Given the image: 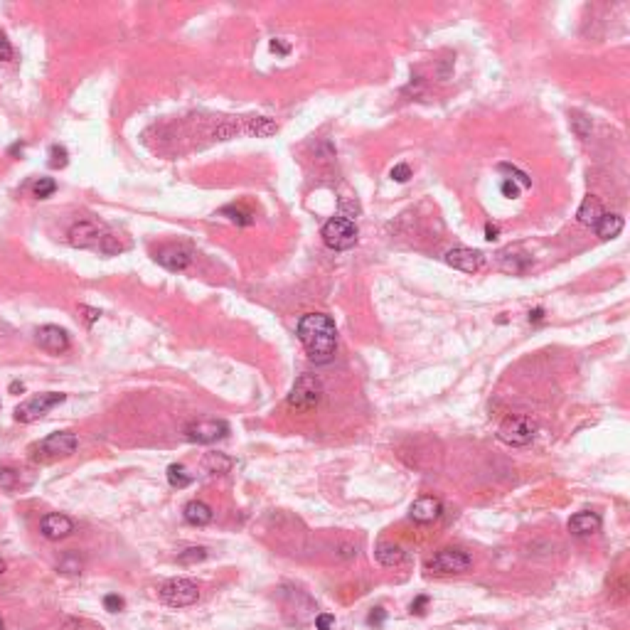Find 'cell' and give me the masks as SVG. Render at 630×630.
Returning <instances> with one entry per match:
<instances>
[{"instance_id": "obj_1", "label": "cell", "mask_w": 630, "mask_h": 630, "mask_svg": "<svg viewBox=\"0 0 630 630\" xmlns=\"http://www.w3.org/2000/svg\"><path fill=\"white\" fill-rule=\"evenodd\" d=\"M298 340L306 348L308 357L315 365H325L333 360L335 348H338V330L330 315L323 313H308L298 320Z\"/></svg>"}, {"instance_id": "obj_2", "label": "cell", "mask_w": 630, "mask_h": 630, "mask_svg": "<svg viewBox=\"0 0 630 630\" xmlns=\"http://www.w3.org/2000/svg\"><path fill=\"white\" fill-rule=\"evenodd\" d=\"M323 399V382L315 374H301L288 394V406L296 411H311Z\"/></svg>"}, {"instance_id": "obj_3", "label": "cell", "mask_w": 630, "mask_h": 630, "mask_svg": "<svg viewBox=\"0 0 630 630\" xmlns=\"http://www.w3.org/2000/svg\"><path fill=\"white\" fill-rule=\"evenodd\" d=\"M357 224L348 217H333L323 227V241L335 251H348L357 244Z\"/></svg>"}, {"instance_id": "obj_4", "label": "cell", "mask_w": 630, "mask_h": 630, "mask_svg": "<svg viewBox=\"0 0 630 630\" xmlns=\"http://www.w3.org/2000/svg\"><path fill=\"white\" fill-rule=\"evenodd\" d=\"M160 598L173 608H185L197 603L200 588L197 583L190 581V578H170V581H165L163 586H160Z\"/></svg>"}, {"instance_id": "obj_5", "label": "cell", "mask_w": 630, "mask_h": 630, "mask_svg": "<svg viewBox=\"0 0 630 630\" xmlns=\"http://www.w3.org/2000/svg\"><path fill=\"white\" fill-rule=\"evenodd\" d=\"M537 436V423L527 416H510L500 423L498 428V438L508 446H527L532 443Z\"/></svg>"}, {"instance_id": "obj_6", "label": "cell", "mask_w": 630, "mask_h": 630, "mask_svg": "<svg viewBox=\"0 0 630 630\" xmlns=\"http://www.w3.org/2000/svg\"><path fill=\"white\" fill-rule=\"evenodd\" d=\"M62 401H64V394H59V391H45V394H38L15 409V421L33 423V421L42 419L50 409H55V406L62 404Z\"/></svg>"}, {"instance_id": "obj_7", "label": "cell", "mask_w": 630, "mask_h": 630, "mask_svg": "<svg viewBox=\"0 0 630 630\" xmlns=\"http://www.w3.org/2000/svg\"><path fill=\"white\" fill-rule=\"evenodd\" d=\"M473 564L471 554L463 549H441L438 554H433V559H428L426 569L433 574H463Z\"/></svg>"}, {"instance_id": "obj_8", "label": "cell", "mask_w": 630, "mask_h": 630, "mask_svg": "<svg viewBox=\"0 0 630 630\" xmlns=\"http://www.w3.org/2000/svg\"><path fill=\"white\" fill-rule=\"evenodd\" d=\"M229 433V423L222 419H200L185 428V436L193 443H217Z\"/></svg>"}, {"instance_id": "obj_9", "label": "cell", "mask_w": 630, "mask_h": 630, "mask_svg": "<svg viewBox=\"0 0 630 630\" xmlns=\"http://www.w3.org/2000/svg\"><path fill=\"white\" fill-rule=\"evenodd\" d=\"M104 227L94 219H81L76 224H71L69 229V244L71 246H79V249H89V246H99L101 236H104Z\"/></svg>"}, {"instance_id": "obj_10", "label": "cell", "mask_w": 630, "mask_h": 630, "mask_svg": "<svg viewBox=\"0 0 630 630\" xmlns=\"http://www.w3.org/2000/svg\"><path fill=\"white\" fill-rule=\"evenodd\" d=\"M40 451L50 458H59V456H71L76 451V436L69 431H57L50 433L45 441H40Z\"/></svg>"}, {"instance_id": "obj_11", "label": "cell", "mask_w": 630, "mask_h": 630, "mask_svg": "<svg viewBox=\"0 0 630 630\" xmlns=\"http://www.w3.org/2000/svg\"><path fill=\"white\" fill-rule=\"evenodd\" d=\"M483 261H485V256L480 254V251H475V249H468V246H456V249H451L446 254L448 266L458 268V271H463V273L480 271Z\"/></svg>"}, {"instance_id": "obj_12", "label": "cell", "mask_w": 630, "mask_h": 630, "mask_svg": "<svg viewBox=\"0 0 630 630\" xmlns=\"http://www.w3.org/2000/svg\"><path fill=\"white\" fill-rule=\"evenodd\" d=\"M38 345L52 355L67 353V350H69V335H67L59 325H42V328L38 330Z\"/></svg>"}, {"instance_id": "obj_13", "label": "cell", "mask_w": 630, "mask_h": 630, "mask_svg": "<svg viewBox=\"0 0 630 630\" xmlns=\"http://www.w3.org/2000/svg\"><path fill=\"white\" fill-rule=\"evenodd\" d=\"M441 512H443L441 500L431 498V495H423V498L414 500V505H411L409 510V517L414 520L416 525H431L441 517Z\"/></svg>"}, {"instance_id": "obj_14", "label": "cell", "mask_w": 630, "mask_h": 630, "mask_svg": "<svg viewBox=\"0 0 630 630\" xmlns=\"http://www.w3.org/2000/svg\"><path fill=\"white\" fill-rule=\"evenodd\" d=\"M156 261L163 268H168V271H185L190 266V261H193V256H190V251L185 246L170 244L156 251Z\"/></svg>"}, {"instance_id": "obj_15", "label": "cell", "mask_w": 630, "mask_h": 630, "mask_svg": "<svg viewBox=\"0 0 630 630\" xmlns=\"http://www.w3.org/2000/svg\"><path fill=\"white\" fill-rule=\"evenodd\" d=\"M40 532H42V537H47V539H64V537H69L71 532H74V522H71L67 515H59V512H52V515H45L42 522H40Z\"/></svg>"}, {"instance_id": "obj_16", "label": "cell", "mask_w": 630, "mask_h": 630, "mask_svg": "<svg viewBox=\"0 0 630 630\" xmlns=\"http://www.w3.org/2000/svg\"><path fill=\"white\" fill-rule=\"evenodd\" d=\"M598 529H601V517H598L596 512H588V510L576 512L574 517L569 520V532L574 537H588Z\"/></svg>"}, {"instance_id": "obj_17", "label": "cell", "mask_w": 630, "mask_h": 630, "mask_svg": "<svg viewBox=\"0 0 630 630\" xmlns=\"http://www.w3.org/2000/svg\"><path fill=\"white\" fill-rule=\"evenodd\" d=\"M185 515V522L195 525V527H205L212 522V517H214V512H212V508L207 503H202V500H193V503L185 505L183 510Z\"/></svg>"}, {"instance_id": "obj_18", "label": "cell", "mask_w": 630, "mask_h": 630, "mask_svg": "<svg viewBox=\"0 0 630 630\" xmlns=\"http://www.w3.org/2000/svg\"><path fill=\"white\" fill-rule=\"evenodd\" d=\"M374 559L379 561L382 566H399V564H404L406 554L399 544L382 542V544H377V549H374Z\"/></svg>"}, {"instance_id": "obj_19", "label": "cell", "mask_w": 630, "mask_h": 630, "mask_svg": "<svg viewBox=\"0 0 630 630\" xmlns=\"http://www.w3.org/2000/svg\"><path fill=\"white\" fill-rule=\"evenodd\" d=\"M603 214H606V212H603L601 202H598L596 197H591V195H588V197L583 200L581 207H578V212H576L578 222H581L583 227H596V224H598V219H601Z\"/></svg>"}, {"instance_id": "obj_20", "label": "cell", "mask_w": 630, "mask_h": 630, "mask_svg": "<svg viewBox=\"0 0 630 630\" xmlns=\"http://www.w3.org/2000/svg\"><path fill=\"white\" fill-rule=\"evenodd\" d=\"M231 466H234V461L229 456H224V453H207L202 458V468L210 475H224L231 471Z\"/></svg>"}, {"instance_id": "obj_21", "label": "cell", "mask_w": 630, "mask_h": 630, "mask_svg": "<svg viewBox=\"0 0 630 630\" xmlns=\"http://www.w3.org/2000/svg\"><path fill=\"white\" fill-rule=\"evenodd\" d=\"M596 229V234L601 236V239H611V236H618L623 229V217L618 214H603L601 219H598V224L593 227Z\"/></svg>"}, {"instance_id": "obj_22", "label": "cell", "mask_w": 630, "mask_h": 630, "mask_svg": "<svg viewBox=\"0 0 630 630\" xmlns=\"http://www.w3.org/2000/svg\"><path fill=\"white\" fill-rule=\"evenodd\" d=\"M529 256L525 254H512V251H505V254H500V268L503 271H510V273H522L527 271V266H529Z\"/></svg>"}, {"instance_id": "obj_23", "label": "cell", "mask_w": 630, "mask_h": 630, "mask_svg": "<svg viewBox=\"0 0 630 630\" xmlns=\"http://www.w3.org/2000/svg\"><path fill=\"white\" fill-rule=\"evenodd\" d=\"M168 483L173 485V488L183 490V488H188V485L193 483V475L188 473V468H185V466L173 463V466H168Z\"/></svg>"}, {"instance_id": "obj_24", "label": "cell", "mask_w": 630, "mask_h": 630, "mask_svg": "<svg viewBox=\"0 0 630 630\" xmlns=\"http://www.w3.org/2000/svg\"><path fill=\"white\" fill-rule=\"evenodd\" d=\"M249 131L254 133V136H259V138H268V136H273V133L278 131V126H276V121H271V118L259 116V118H254V121L249 123Z\"/></svg>"}, {"instance_id": "obj_25", "label": "cell", "mask_w": 630, "mask_h": 630, "mask_svg": "<svg viewBox=\"0 0 630 630\" xmlns=\"http://www.w3.org/2000/svg\"><path fill=\"white\" fill-rule=\"evenodd\" d=\"M81 569H84V561L79 559L76 554H67L59 559V564H57V571H62V574H81Z\"/></svg>"}, {"instance_id": "obj_26", "label": "cell", "mask_w": 630, "mask_h": 630, "mask_svg": "<svg viewBox=\"0 0 630 630\" xmlns=\"http://www.w3.org/2000/svg\"><path fill=\"white\" fill-rule=\"evenodd\" d=\"M55 190H57V183L52 178H38L33 185V195L38 200H47L50 195H55Z\"/></svg>"}, {"instance_id": "obj_27", "label": "cell", "mask_w": 630, "mask_h": 630, "mask_svg": "<svg viewBox=\"0 0 630 630\" xmlns=\"http://www.w3.org/2000/svg\"><path fill=\"white\" fill-rule=\"evenodd\" d=\"M205 559H207V549H205V546H190V549L178 554L180 564H197V561H205Z\"/></svg>"}, {"instance_id": "obj_28", "label": "cell", "mask_w": 630, "mask_h": 630, "mask_svg": "<svg viewBox=\"0 0 630 630\" xmlns=\"http://www.w3.org/2000/svg\"><path fill=\"white\" fill-rule=\"evenodd\" d=\"M96 249H99L104 256H116V254H121V251H123V244L113 234H104Z\"/></svg>"}, {"instance_id": "obj_29", "label": "cell", "mask_w": 630, "mask_h": 630, "mask_svg": "<svg viewBox=\"0 0 630 630\" xmlns=\"http://www.w3.org/2000/svg\"><path fill=\"white\" fill-rule=\"evenodd\" d=\"M571 131L578 138H588L591 136V118H586L583 113H571Z\"/></svg>"}, {"instance_id": "obj_30", "label": "cell", "mask_w": 630, "mask_h": 630, "mask_svg": "<svg viewBox=\"0 0 630 630\" xmlns=\"http://www.w3.org/2000/svg\"><path fill=\"white\" fill-rule=\"evenodd\" d=\"M500 170H503V173H508V175H510L508 180H512V183H515V180H517V183L522 185V188H529V185H532L529 175L522 173V170H517V168H515V165H510V163H500Z\"/></svg>"}, {"instance_id": "obj_31", "label": "cell", "mask_w": 630, "mask_h": 630, "mask_svg": "<svg viewBox=\"0 0 630 630\" xmlns=\"http://www.w3.org/2000/svg\"><path fill=\"white\" fill-rule=\"evenodd\" d=\"M222 214H227L231 222H236V224H244V227L254 222L251 212H246V210H241V207H224V210H222Z\"/></svg>"}, {"instance_id": "obj_32", "label": "cell", "mask_w": 630, "mask_h": 630, "mask_svg": "<svg viewBox=\"0 0 630 630\" xmlns=\"http://www.w3.org/2000/svg\"><path fill=\"white\" fill-rule=\"evenodd\" d=\"M67 160H69V153H67L64 146H52V148H50V165H52V168H64Z\"/></svg>"}, {"instance_id": "obj_33", "label": "cell", "mask_w": 630, "mask_h": 630, "mask_svg": "<svg viewBox=\"0 0 630 630\" xmlns=\"http://www.w3.org/2000/svg\"><path fill=\"white\" fill-rule=\"evenodd\" d=\"M15 485H18V471H13V468H0V488L13 490Z\"/></svg>"}, {"instance_id": "obj_34", "label": "cell", "mask_w": 630, "mask_h": 630, "mask_svg": "<svg viewBox=\"0 0 630 630\" xmlns=\"http://www.w3.org/2000/svg\"><path fill=\"white\" fill-rule=\"evenodd\" d=\"M391 180H396V183H406V180L411 178V168L406 163H399V165H394V168H391Z\"/></svg>"}, {"instance_id": "obj_35", "label": "cell", "mask_w": 630, "mask_h": 630, "mask_svg": "<svg viewBox=\"0 0 630 630\" xmlns=\"http://www.w3.org/2000/svg\"><path fill=\"white\" fill-rule=\"evenodd\" d=\"M104 606H106V611L118 613V611H123V606H126V601H123L121 596H116V593H108V596L104 598Z\"/></svg>"}, {"instance_id": "obj_36", "label": "cell", "mask_w": 630, "mask_h": 630, "mask_svg": "<svg viewBox=\"0 0 630 630\" xmlns=\"http://www.w3.org/2000/svg\"><path fill=\"white\" fill-rule=\"evenodd\" d=\"M13 57H15L13 45H10V40L5 38L3 33H0V62H10Z\"/></svg>"}, {"instance_id": "obj_37", "label": "cell", "mask_w": 630, "mask_h": 630, "mask_svg": "<svg viewBox=\"0 0 630 630\" xmlns=\"http://www.w3.org/2000/svg\"><path fill=\"white\" fill-rule=\"evenodd\" d=\"M315 628H318V630H333L335 628V616H330V613H320V616L315 618Z\"/></svg>"}, {"instance_id": "obj_38", "label": "cell", "mask_w": 630, "mask_h": 630, "mask_svg": "<svg viewBox=\"0 0 630 630\" xmlns=\"http://www.w3.org/2000/svg\"><path fill=\"white\" fill-rule=\"evenodd\" d=\"M500 190H503V195H505V197H510V200L520 197V188H517V183H512V180H505Z\"/></svg>"}, {"instance_id": "obj_39", "label": "cell", "mask_w": 630, "mask_h": 630, "mask_svg": "<svg viewBox=\"0 0 630 630\" xmlns=\"http://www.w3.org/2000/svg\"><path fill=\"white\" fill-rule=\"evenodd\" d=\"M426 606H428V596H416L414 603H411V613L423 616V613H426Z\"/></svg>"}, {"instance_id": "obj_40", "label": "cell", "mask_w": 630, "mask_h": 630, "mask_svg": "<svg viewBox=\"0 0 630 630\" xmlns=\"http://www.w3.org/2000/svg\"><path fill=\"white\" fill-rule=\"evenodd\" d=\"M384 618H386V613H384V608H374V611L370 613V618H367V623L370 626H382V623H384Z\"/></svg>"}, {"instance_id": "obj_41", "label": "cell", "mask_w": 630, "mask_h": 630, "mask_svg": "<svg viewBox=\"0 0 630 630\" xmlns=\"http://www.w3.org/2000/svg\"><path fill=\"white\" fill-rule=\"evenodd\" d=\"M271 52H278V55H288L291 52V47H288V42H283V40H271Z\"/></svg>"}, {"instance_id": "obj_42", "label": "cell", "mask_w": 630, "mask_h": 630, "mask_svg": "<svg viewBox=\"0 0 630 630\" xmlns=\"http://www.w3.org/2000/svg\"><path fill=\"white\" fill-rule=\"evenodd\" d=\"M498 234H500V229L495 224H485V239L488 241H495L498 239Z\"/></svg>"}, {"instance_id": "obj_43", "label": "cell", "mask_w": 630, "mask_h": 630, "mask_svg": "<svg viewBox=\"0 0 630 630\" xmlns=\"http://www.w3.org/2000/svg\"><path fill=\"white\" fill-rule=\"evenodd\" d=\"M81 311H84V313H86V320H89V323H94V320H96V318H99V315H101L99 311H94V308H86V306H84V308H81Z\"/></svg>"}, {"instance_id": "obj_44", "label": "cell", "mask_w": 630, "mask_h": 630, "mask_svg": "<svg viewBox=\"0 0 630 630\" xmlns=\"http://www.w3.org/2000/svg\"><path fill=\"white\" fill-rule=\"evenodd\" d=\"M542 315H544V313H542V308H537V311L529 313V320H534V323H537V320H542Z\"/></svg>"}, {"instance_id": "obj_45", "label": "cell", "mask_w": 630, "mask_h": 630, "mask_svg": "<svg viewBox=\"0 0 630 630\" xmlns=\"http://www.w3.org/2000/svg\"><path fill=\"white\" fill-rule=\"evenodd\" d=\"M10 391H23V384H18V382H13V384H10Z\"/></svg>"}, {"instance_id": "obj_46", "label": "cell", "mask_w": 630, "mask_h": 630, "mask_svg": "<svg viewBox=\"0 0 630 630\" xmlns=\"http://www.w3.org/2000/svg\"><path fill=\"white\" fill-rule=\"evenodd\" d=\"M3 571H5V561L0 559V574H3Z\"/></svg>"}, {"instance_id": "obj_47", "label": "cell", "mask_w": 630, "mask_h": 630, "mask_svg": "<svg viewBox=\"0 0 630 630\" xmlns=\"http://www.w3.org/2000/svg\"><path fill=\"white\" fill-rule=\"evenodd\" d=\"M3 628H5V623H3V618H0V630H3Z\"/></svg>"}]
</instances>
